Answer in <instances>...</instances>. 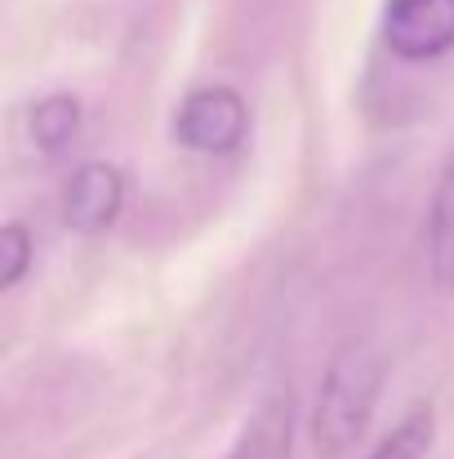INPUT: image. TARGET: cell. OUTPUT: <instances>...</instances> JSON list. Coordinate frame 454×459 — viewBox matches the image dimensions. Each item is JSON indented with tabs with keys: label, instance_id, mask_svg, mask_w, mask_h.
<instances>
[{
	"label": "cell",
	"instance_id": "8",
	"mask_svg": "<svg viewBox=\"0 0 454 459\" xmlns=\"http://www.w3.org/2000/svg\"><path fill=\"white\" fill-rule=\"evenodd\" d=\"M433 437H437V420H433L428 406H419L370 451V459H428Z\"/></svg>",
	"mask_w": 454,
	"mask_h": 459
},
{
	"label": "cell",
	"instance_id": "3",
	"mask_svg": "<svg viewBox=\"0 0 454 459\" xmlns=\"http://www.w3.org/2000/svg\"><path fill=\"white\" fill-rule=\"evenodd\" d=\"M383 45L406 63H437L454 49V0H383Z\"/></svg>",
	"mask_w": 454,
	"mask_h": 459
},
{
	"label": "cell",
	"instance_id": "1",
	"mask_svg": "<svg viewBox=\"0 0 454 459\" xmlns=\"http://www.w3.org/2000/svg\"><path fill=\"white\" fill-rule=\"evenodd\" d=\"M379 388H383V361L370 343L352 339L330 357L321 393H316V411H312L316 455L338 459L361 442V433L370 429Z\"/></svg>",
	"mask_w": 454,
	"mask_h": 459
},
{
	"label": "cell",
	"instance_id": "9",
	"mask_svg": "<svg viewBox=\"0 0 454 459\" xmlns=\"http://www.w3.org/2000/svg\"><path fill=\"white\" fill-rule=\"evenodd\" d=\"M0 246H4L0 286H4V290H13V286L27 277V268H31V232H27L22 223H4V228H0Z\"/></svg>",
	"mask_w": 454,
	"mask_h": 459
},
{
	"label": "cell",
	"instance_id": "5",
	"mask_svg": "<svg viewBox=\"0 0 454 459\" xmlns=\"http://www.w3.org/2000/svg\"><path fill=\"white\" fill-rule=\"evenodd\" d=\"M290 442H295V397L290 388H277L254 406L227 459H290Z\"/></svg>",
	"mask_w": 454,
	"mask_h": 459
},
{
	"label": "cell",
	"instance_id": "6",
	"mask_svg": "<svg viewBox=\"0 0 454 459\" xmlns=\"http://www.w3.org/2000/svg\"><path fill=\"white\" fill-rule=\"evenodd\" d=\"M428 268L441 290H454V148L441 165L433 214H428Z\"/></svg>",
	"mask_w": 454,
	"mask_h": 459
},
{
	"label": "cell",
	"instance_id": "2",
	"mask_svg": "<svg viewBox=\"0 0 454 459\" xmlns=\"http://www.w3.org/2000/svg\"><path fill=\"white\" fill-rule=\"evenodd\" d=\"M245 130H250V112L241 103L236 90L227 85H205V90H192L178 112H174V139L192 152L205 156H227L245 143Z\"/></svg>",
	"mask_w": 454,
	"mask_h": 459
},
{
	"label": "cell",
	"instance_id": "4",
	"mask_svg": "<svg viewBox=\"0 0 454 459\" xmlns=\"http://www.w3.org/2000/svg\"><path fill=\"white\" fill-rule=\"evenodd\" d=\"M125 205V178L116 165L107 160H85L72 169L67 187H63V219L72 232L81 237H99L116 223Z\"/></svg>",
	"mask_w": 454,
	"mask_h": 459
},
{
	"label": "cell",
	"instance_id": "7",
	"mask_svg": "<svg viewBox=\"0 0 454 459\" xmlns=\"http://www.w3.org/2000/svg\"><path fill=\"white\" fill-rule=\"evenodd\" d=\"M81 130V103L72 94H49L31 108V143L45 156H58L63 148H72Z\"/></svg>",
	"mask_w": 454,
	"mask_h": 459
}]
</instances>
